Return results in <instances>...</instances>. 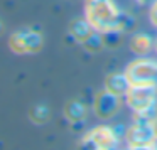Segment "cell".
<instances>
[{"instance_id": "obj_5", "label": "cell", "mask_w": 157, "mask_h": 150, "mask_svg": "<svg viewBox=\"0 0 157 150\" xmlns=\"http://www.w3.org/2000/svg\"><path fill=\"white\" fill-rule=\"evenodd\" d=\"M120 142V137L117 135L113 126L100 125L90 130L83 140L79 142L81 148H95V150H108V148H117Z\"/></svg>"}, {"instance_id": "obj_3", "label": "cell", "mask_w": 157, "mask_h": 150, "mask_svg": "<svg viewBox=\"0 0 157 150\" xmlns=\"http://www.w3.org/2000/svg\"><path fill=\"white\" fill-rule=\"evenodd\" d=\"M125 103L133 113H142L157 105V84H132Z\"/></svg>"}, {"instance_id": "obj_8", "label": "cell", "mask_w": 157, "mask_h": 150, "mask_svg": "<svg viewBox=\"0 0 157 150\" xmlns=\"http://www.w3.org/2000/svg\"><path fill=\"white\" fill-rule=\"evenodd\" d=\"M130 81L125 73H112L105 78V89L112 95H117L120 98H125L127 91L130 89Z\"/></svg>"}, {"instance_id": "obj_18", "label": "cell", "mask_w": 157, "mask_h": 150, "mask_svg": "<svg viewBox=\"0 0 157 150\" xmlns=\"http://www.w3.org/2000/svg\"><path fill=\"white\" fill-rule=\"evenodd\" d=\"M2 32H4V24H2V21H0V36H2Z\"/></svg>"}, {"instance_id": "obj_4", "label": "cell", "mask_w": 157, "mask_h": 150, "mask_svg": "<svg viewBox=\"0 0 157 150\" xmlns=\"http://www.w3.org/2000/svg\"><path fill=\"white\" fill-rule=\"evenodd\" d=\"M44 46V39L39 31L21 29L9 37V47L15 54H36Z\"/></svg>"}, {"instance_id": "obj_11", "label": "cell", "mask_w": 157, "mask_h": 150, "mask_svg": "<svg viewBox=\"0 0 157 150\" xmlns=\"http://www.w3.org/2000/svg\"><path fill=\"white\" fill-rule=\"evenodd\" d=\"M64 116L71 123H81L86 116V106L79 99H71L64 106Z\"/></svg>"}, {"instance_id": "obj_12", "label": "cell", "mask_w": 157, "mask_h": 150, "mask_svg": "<svg viewBox=\"0 0 157 150\" xmlns=\"http://www.w3.org/2000/svg\"><path fill=\"white\" fill-rule=\"evenodd\" d=\"M29 116H31V122L32 123L44 125V123H48L49 118H51V110H49L46 105H36V106H32V108H31Z\"/></svg>"}, {"instance_id": "obj_16", "label": "cell", "mask_w": 157, "mask_h": 150, "mask_svg": "<svg viewBox=\"0 0 157 150\" xmlns=\"http://www.w3.org/2000/svg\"><path fill=\"white\" fill-rule=\"evenodd\" d=\"M137 2H139L140 5H149V7H150L152 4H155L157 0H137Z\"/></svg>"}, {"instance_id": "obj_9", "label": "cell", "mask_w": 157, "mask_h": 150, "mask_svg": "<svg viewBox=\"0 0 157 150\" xmlns=\"http://www.w3.org/2000/svg\"><path fill=\"white\" fill-rule=\"evenodd\" d=\"M154 49V39L149 34H135L130 39V51L133 54L140 56H147L150 51Z\"/></svg>"}, {"instance_id": "obj_1", "label": "cell", "mask_w": 157, "mask_h": 150, "mask_svg": "<svg viewBox=\"0 0 157 150\" xmlns=\"http://www.w3.org/2000/svg\"><path fill=\"white\" fill-rule=\"evenodd\" d=\"M155 120H157V105L147 110V111L135 113L132 125L127 126L125 132L127 147L133 150L152 148V143L157 137Z\"/></svg>"}, {"instance_id": "obj_17", "label": "cell", "mask_w": 157, "mask_h": 150, "mask_svg": "<svg viewBox=\"0 0 157 150\" xmlns=\"http://www.w3.org/2000/svg\"><path fill=\"white\" fill-rule=\"evenodd\" d=\"M155 133H157V120H155ZM152 148H157V137H155V140H154V143H152Z\"/></svg>"}, {"instance_id": "obj_7", "label": "cell", "mask_w": 157, "mask_h": 150, "mask_svg": "<svg viewBox=\"0 0 157 150\" xmlns=\"http://www.w3.org/2000/svg\"><path fill=\"white\" fill-rule=\"evenodd\" d=\"M120 106H122V98L117 95H112L106 89L100 91L95 98L93 103V110H95V115L101 120H108L112 116H115L118 113Z\"/></svg>"}, {"instance_id": "obj_14", "label": "cell", "mask_w": 157, "mask_h": 150, "mask_svg": "<svg viewBox=\"0 0 157 150\" xmlns=\"http://www.w3.org/2000/svg\"><path fill=\"white\" fill-rule=\"evenodd\" d=\"M83 46H85V49L88 52H100L103 47H105V39H103V34H101V32L93 31L91 36L83 42Z\"/></svg>"}, {"instance_id": "obj_13", "label": "cell", "mask_w": 157, "mask_h": 150, "mask_svg": "<svg viewBox=\"0 0 157 150\" xmlns=\"http://www.w3.org/2000/svg\"><path fill=\"white\" fill-rule=\"evenodd\" d=\"M137 22H135V17L127 12H120L118 14V19H117V27L115 31L122 32V34H127V32H132L135 29Z\"/></svg>"}, {"instance_id": "obj_15", "label": "cell", "mask_w": 157, "mask_h": 150, "mask_svg": "<svg viewBox=\"0 0 157 150\" xmlns=\"http://www.w3.org/2000/svg\"><path fill=\"white\" fill-rule=\"evenodd\" d=\"M149 19L152 22V25L157 29V2L150 5V10H149Z\"/></svg>"}, {"instance_id": "obj_19", "label": "cell", "mask_w": 157, "mask_h": 150, "mask_svg": "<svg viewBox=\"0 0 157 150\" xmlns=\"http://www.w3.org/2000/svg\"><path fill=\"white\" fill-rule=\"evenodd\" d=\"M154 49H155V52H157V39L154 41Z\"/></svg>"}, {"instance_id": "obj_10", "label": "cell", "mask_w": 157, "mask_h": 150, "mask_svg": "<svg viewBox=\"0 0 157 150\" xmlns=\"http://www.w3.org/2000/svg\"><path fill=\"white\" fill-rule=\"evenodd\" d=\"M68 31H69V36H71L76 42H81L83 44V42L91 36L93 29H91V25L88 24L86 19H75V21H71Z\"/></svg>"}, {"instance_id": "obj_6", "label": "cell", "mask_w": 157, "mask_h": 150, "mask_svg": "<svg viewBox=\"0 0 157 150\" xmlns=\"http://www.w3.org/2000/svg\"><path fill=\"white\" fill-rule=\"evenodd\" d=\"M130 84H157V61L140 56L125 69Z\"/></svg>"}, {"instance_id": "obj_2", "label": "cell", "mask_w": 157, "mask_h": 150, "mask_svg": "<svg viewBox=\"0 0 157 150\" xmlns=\"http://www.w3.org/2000/svg\"><path fill=\"white\" fill-rule=\"evenodd\" d=\"M118 7L113 0H86L85 4V19L96 32L115 31L117 19H118Z\"/></svg>"}]
</instances>
